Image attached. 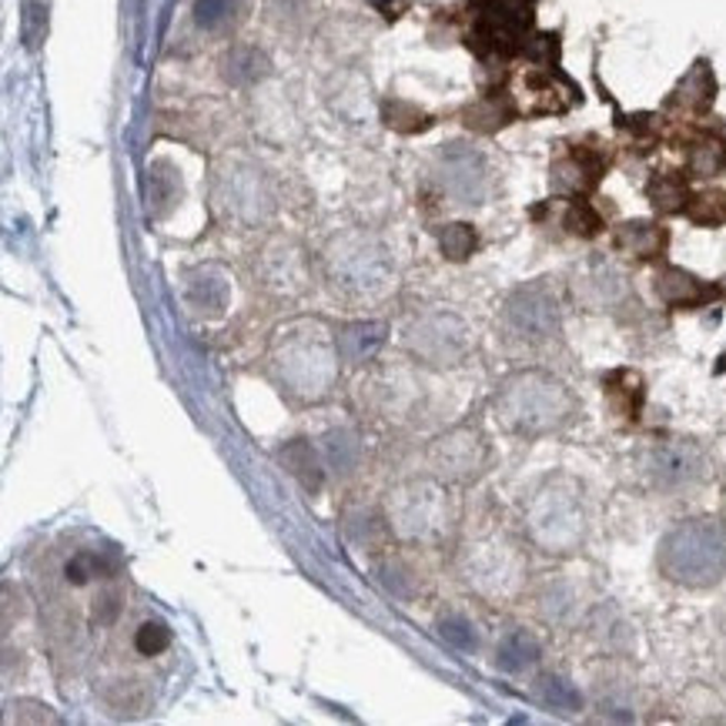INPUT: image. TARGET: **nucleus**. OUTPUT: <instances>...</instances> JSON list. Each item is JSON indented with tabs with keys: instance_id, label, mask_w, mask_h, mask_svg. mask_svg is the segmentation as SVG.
<instances>
[{
	"instance_id": "nucleus-29",
	"label": "nucleus",
	"mask_w": 726,
	"mask_h": 726,
	"mask_svg": "<svg viewBox=\"0 0 726 726\" xmlns=\"http://www.w3.org/2000/svg\"><path fill=\"white\" fill-rule=\"evenodd\" d=\"M566 228H569L572 235H579V238H593V235H600V228H603V217H600L587 201H576V204L566 211Z\"/></svg>"
},
{
	"instance_id": "nucleus-15",
	"label": "nucleus",
	"mask_w": 726,
	"mask_h": 726,
	"mask_svg": "<svg viewBox=\"0 0 726 726\" xmlns=\"http://www.w3.org/2000/svg\"><path fill=\"white\" fill-rule=\"evenodd\" d=\"M386 342V325L382 322H351L345 325L338 335H335V345H338V355L345 361H366L372 358Z\"/></svg>"
},
{
	"instance_id": "nucleus-8",
	"label": "nucleus",
	"mask_w": 726,
	"mask_h": 726,
	"mask_svg": "<svg viewBox=\"0 0 726 726\" xmlns=\"http://www.w3.org/2000/svg\"><path fill=\"white\" fill-rule=\"evenodd\" d=\"M409 345L422 358L435 361V366H456V361L469 348V338H466V328H462L459 319H453V315H432V319H425L422 325L412 328Z\"/></svg>"
},
{
	"instance_id": "nucleus-19",
	"label": "nucleus",
	"mask_w": 726,
	"mask_h": 726,
	"mask_svg": "<svg viewBox=\"0 0 726 726\" xmlns=\"http://www.w3.org/2000/svg\"><path fill=\"white\" fill-rule=\"evenodd\" d=\"M513 118H516L513 101H510V98H499V94H489V98H482L479 104L466 108V127L482 131V134H492V131L505 127Z\"/></svg>"
},
{
	"instance_id": "nucleus-23",
	"label": "nucleus",
	"mask_w": 726,
	"mask_h": 726,
	"mask_svg": "<svg viewBox=\"0 0 726 726\" xmlns=\"http://www.w3.org/2000/svg\"><path fill=\"white\" fill-rule=\"evenodd\" d=\"M726 168V144L719 137H700L690 148V175L713 178Z\"/></svg>"
},
{
	"instance_id": "nucleus-28",
	"label": "nucleus",
	"mask_w": 726,
	"mask_h": 726,
	"mask_svg": "<svg viewBox=\"0 0 726 726\" xmlns=\"http://www.w3.org/2000/svg\"><path fill=\"white\" fill-rule=\"evenodd\" d=\"M325 449H328V459L338 472H351L358 466V439L351 432H332Z\"/></svg>"
},
{
	"instance_id": "nucleus-32",
	"label": "nucleus",
	"mask_w": 726,
	"mask_h": 726,
	"mask_svg": "<svg viewBox=\"0 0 726 726\" xmlns=\"http://www.w3.org/2000/svg\"><path fill=\"white\" fill-rule=\"evenodd\" d=\"M439 633H443L446 643H453L459 649H476V633H472V626L462 616H446L439 623Z\"/></svg>"
},
{
	"instance_id": "nucleus-26",
	"label": "nucleus",
	"mask_w": 726,
	"mask_h": 726,
	"mask_svg": "<svg viewBox=\"0 0 726 726\" xmlns=\"http://www.w3.org/2000/svg\"><path fill=\"white\" fill-rule=\"evenodd\" d=\"M386 124L399 134H415V131H425L432 127V118H425L415 104H405V101H389L386 111H382Z\"/></svg>"
},
{
	"instance_id": "nucleus-24",
	"label": "nucleus",
	"mask_w": 726,
	"mask_h": 726,
	"mask_svg": "<svg viewBox=\"0 0 726 726\" xmlns=\"http://www.w3.org/2000/svg\"><path fill=\"white\" fill-rule=\"evenodd\" d=\"M539 696H543V703H549L552 710H562V713H576L579 706H583L579 690L562 677H543L539 680Z\"/></svg>"
},
{
	"instance_id": "nucleus-14",
	"label": "nucleus",
	"mask_w": 726,
	"mask_h": 726,
	"mask_svg": "<svg viewBox=\"0 0 726 726\" xmlns=\"http://www.w3.org/2000/svg\"><path fill=\"white\" fill-rule=\"evenodd\" d=\"M613 242L623 255H633L639 261H652V258H660L667 252L670 232L660 228L657 222H626V225L616 228Z\"/></svg>"
},
{
	"instance_id": "nucleus-16",
	"label": "nucleus",
	"mask_w": 726,
	"mask_h": 726,
	"mask_svg": "<svg viewBox=\"0 0 726 726\" xmlns=\"http://www.w3.org/2000/svg\"><path fill=\"white\" fill-rule=\"evenodd\" d=\"M716 98V81H713V70L706 60H696L690 75L677 85L670 104L686 108V111H706Z\"/></svg>"
},
{
	"instance_id": "nucleus-22",
	"label": "nucleus",
	"mask_w": 726,
	"mask_h": 726,
	"mask_svg": "<svg viewBox=\"0 0 726 726\" xmlns=\"http://www.w3.org/2000/svg\"><path fill=\"white\" fill-rule=\"evenodd\" d=\"M686 217L700 228H716L726 222V191L719 188H706L700 194H690V204H686Z\"/></svg>"
},
{
	"instance_id": "nucleus-3",
	"label": "nucleus",
	"mask_w": 726,
	"mask_h": 726,
	"mask_svg": "<svg viewBox=\"0 0 726 726\" xmlns=\"http://www.w3.org/2000/svg\"><path fill=\"white\" fill-rule=\"evenodd\" d=\"M572 409V392L546 372H516L495 392V418L502 428L526 435V439L556 432L569 422Z\"/></svg>"
},
{
	"instance_id": "nucleus-25",
	"label": "nucleus",
	"mask_w": 726,
	"mask_h": 726,
	"mask_svg": "<svg viewBox=\"0 0 726 726\" xmlns=\"http://www.w3.org/2000/svg\"><path fill=\"white\" fill-rule=\"evenodd\" d=\"M439 248L449 261H466L472 252H476V228L466 225V222H456V225H446L439 232Z\"/></svg>"
},
{
	"instance_id": "nucleus-13",
	"label": "nucleus",
	"mask_w": 726,
	"mask_h": 726,
	"mask_svg": "<svg viewBox=\"0 0 726 726\" xmlns=\"http://www.w3.org/2000/svg\"><path fill=\"white\" fill-rule=\"evenodd\" d=\"M603 168H606L603 158H596L587 148H576L569 158L552 165V188L566 191V194H583V191H590L600 181Z\"/></svg>"
},
{
	"instance_id": "nucleus-30",
	"label": "nucleus",
	"mask_w": 726,
	"mask_h": 726,
	"mask_svg": "<svg viewBox=\"0 0 726 726\" xmlns=\"http://www.w3.org/2000/svg\"><path fill=\"white\" fill-rule=\"evenodd\" d=\"M235 14V0H198L194 4V21L204 31H217L225 27Z\"/></svg>"
},
{
	"instance_id": "nucleus-6",
	"label": "nucleus",
	"mask_w": 726,
	"mask_h": 726,
	"mask_svg": "<svg viewBox=\"0 0 726 726\" xmlns=\"http://www.w3.org/2000/svg\"><path fill=\"white\" fill-rule=\"evenodd\" d=\"M505 322L523 338H533V342L552 338L559 332V302L546 284L516 288L510 302H505Z\"/></svg>"
},
{
	"instance_id": "nucleus-21",
	"label": "nucleus",
	"mask_w": 726,
	"mask_h": 726,
	"mask_svg": "<svg viewBox=\"0 0 726 726\" xmlns=\"http://www.w3.org/2000/svg\"><path fill=\"white\" fill-rule=\"evenodd\" d=\"M188 299H191V305H198V309L222 312L225 302H228V284H225V278H217L214 271H198V275H191V281H188Z\"/></svg>"
},
{
	"instance_id": "nucleus-20",
	"label": "nucleus",
	"mask_w": 726,
	"mask_h": 726,
	"mask_svg": "<svg viewBox=\"0 0 726 726\" xmlns=\"http://www.w3.org/2000/svg\"><path fill=\"white\" fill-rule=\"evenodd\" d=\"M278 459L284 462V469L292 472L295 479H302L305 489H322V466H319V456L312 453L309 443L295 439L292 446H284V449H281Z\"/></svg>"
},
{
	"instance_id": "nucleus-2",
	"label": "nucleus",
	"mask_w": 726,
	"mask_h": 726,
	"mask_svg": "<svg viewBox=\"0 0 726 726\" xmlns=\"http://www.w3.org/2000/svg\"><path fill=\"white\" fill-rule=\"evenodd\" d=\"M271 358L278 379L299 399H325L338 379V345L319 322H295L275 335Z\"/></svg>"
},
{
	"instance_id": "nucleus-27",
	"label": "nucleus",
	"mask_w": 726,
	"mask_h": 726,
	"mask_svg": "<svg viewBox=\"0 0 726 726\" xmlns=\"http://www.w3.org/2000/svg\"><path fill=\"white\" fill-rule=\"evenodd\" d=\"M21 37L31 51H37L47 37V4L44 0H24L21 14Z\"/></svg>"
},
{
	"instance_id": "nucleus-1",
	"label": "nucleus",
	"mask_w": 726,
	"mask_h": 726,
	"mask_svg": "<svg viewBox=\"0 0 726 726\" xmlns=\"http://www.w3.org/2000/svg\"><path fill=\"white\" fill-rule=\"evenodd\" d=\"M657 566L677 587H716L726 576V523L713 516L683 520L663 536Z\"/></svg>"
},
{
	"instance_id": "nucleus-18",
	"label": "nucleus",
	"mask_w": 726,
	"mask_h": 726,
	"mask_svg": "<svg viewBox=\"0 0 726 726\" xmlns=\"http://www.w3.org/2000/svg\"><path fill=\"white\" fill-rule=\"evenodd\" d=\"M536 660H539V643H536V636L526 633V629H513L510 636L499 643V652H495V663H499V670H505V673H523V670H529Z\"/></svg>"
},
{
	"instance_id": "nucleus-9",
	"label": "nucleus",
	"mask_w": 726,
	"mask_h": 726,
	"mask_svg": "<svg viewBox=\"0 0 726 726\" xmlns=\"http://www.w3.org/2000/svg\"><path fill=\"white\" fill-rule=\"evenodd\" d=\"M432 459V469L439 472L443 479H469L482 469L485 462V443L479 432H469V428H459L446 439H439L428 453Z\"/></svg>"
},
{
	"instance_id": "nucleus-12",
	"label": "nucleus",
	"mask_w": 726,
	"mask_h": 726,
	"mask_svg": "<svg viewBox=\"0 0 726 726\" xmlns=\"http://www.w3.org/2000/svg\"><path fill=\"white\" fill-rule=\"evenodd\" d=\"M657 295L670 309H700V305H706L716 295V288H710L700 278H693L683 268H663L657 275Z\"/></svg>"
},
{
	"instance_id": "nucleus-10",
	"label": "nucleus",
	"mask_w": 726,
	"mask_h": 726,
	"mask_svg": "<svg viewBox=\"0 0 726 726\" xmlns=\"http://www.w3.org/2000/svg\"><path fill=\"white\" fill-rule=\"evenodd\" d=\"M443 181L446 188L466 201V204H479L485 194V161L482 155H476L466 144H449L443 155Z\"/></svg>"
},
{
	"instance_id": "nucleus-11",
	"label": "nucleus",
	"mask_w": 726,
	"mask_h": 726,
	"mask_svg": "<svg viewBox=\"0 0 726 726\" xmlns=\"http://www.w3.org/2000/svg\"><path fill=\"white\" fill-rule=\"evenodd\" d=\"M439 513H435V492L428 485H409L402 492H395V510L389 505V523L395 529H402L405 536H425L432 533Z\"/></svg>"
},
{
	"instance_id": "nucleus-31",
	"label": "nucleus",
	"mask_w": 726,
	"mask_h": 726,
	"mask_svg": "<svg viewBox=\"0 0 726 726\" xmlns=\"http://www.w3.org/2000/svg\"><path fill=\"white\" fill-rule=\"evenodd\" d=\"M168 643H171V629L165 623H144L134 636V646L144 657H158L161 649H168Z\"/></svg>"
},
{
	"instance_id": "nucleus-4",
	"label": "nucleus",
	"mask_w": 726,
	"mask_h": 726,
	"mask_svg": "<svg viewBox=\"0 0 726 726\" xmlns=\"http://www.w3.org/2000/svg\"><path fill=\"white\" fill-rule=\"evenodd\" d=\"M526 526L539 549L572 552L587 536V513L583 502H579V492L566 479L546 482L529 505Z\"/></svg>"
},
{
	"instance_id": "nucleus-5",
	"label": "nucleus",
	"mask_w": 726,
	"mask_h": 726,
	"mask_svg": "<svg viewBox=\"0 0 726 726\" xmlns=\"http://www.w3.org/2000/svg\"><path fill=\"white\" fill-rule=\"evenodd\" d=\"M529 27V8L523 0H492L479 11L476 31H472V47L479 54H499L510 57L520 51L523 37Z\"/></svg>"
},
{
	"instance_id": "nucleus-7",
	"label": "nucleus",
	"mask_w": 726,
	"mask_h": 726,
	"mask_svg": "<svg viewBox=\"0 0 726 726\" xmlns=\"http://www.w3.org/2000/svg\"><path fill=\"white\" fill-rule=\"evenodd\" d=\"M646 472L660 489H686L696 485L706 472L703 449L686 439H667L657 443L646 456Z\"/></svg>"
},
{
	"instance_id": "nucleus-34",
	"label": "nucleus",
	"mask_w": 726,
	"mask_h": 726,
	"mask_svg": "<svg viewBox=\"0 0 726 726\" xmlns=\"http://www.w3.org/2000/svg\"><path fill=\"white\" fill-rule=\"evenodd\" d=\"M64 572H67V583L85 587L98 569H94V559H91V556H78V559H70V562H67Z\"/></svg>"
},
{
	"instance_id": "nucleus-33",
	"label": "nucleus",
	"mask_w": 726,
	"mask_h": 726,
	"mask_svg": "<svg viewBox=\"0 0 726 726\" xmlns=\"http://www.w3.org/2000/svg\"><path fill=\"white\" fill-rule=\"evenodd\" d=\"M228 75H232V81H252V78H258V75H261V54H255V51L235 54V57L228 60Z\"/></svg>"
},
{
	"instance_id": "nucleus-17",
	"label": "nucleus",
	"mask_w": 726,
	"mask_h": 726,
	"mask_svg": "<svg viewBox=\"0 0 726 726\" xmlns=\"http://www.w3.org/2000/svg\"><path fill=\"white\" fill-rule=\"evenodd\" d=\"M646 198L660 214H680L690 204V185H686L683 175H673V171L652 175L649 185H646Z\"/></svg>"
}]
</instances>
